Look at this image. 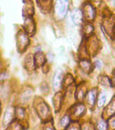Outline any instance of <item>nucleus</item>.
I'll use <instances>...</instances> for the list:
<instances>
[{
	"label": "nucleus",
	"instance_id": "f257e3e1",
	"mask_svg": "<svg viewBox=\"0 0 115 130\" xmlns=\"http://www.w3.org/2000/svg\"><path fill=\"white\" fill-rule=\"evenodd\" d=\"M68 8V2L66 1H59L55 5V14L60 19L65 18Z\"/></svg>",
	"mask_w": 115,
	"mask_h": 130
},
{
	"label": "nucleus",
	"instance_id": "f03ea898",
	"mask_svg": "<svg viewBox=\"0 0 115 130\" xmlns=\"http://www.w3.org/2000/svg\"><path fill=\"white\" fill-rule=\"evenodd\" d=\"M29 39L26 35L22 31L20 32L17 35V47L18 50L20 52H23L25 50V49L28 46Z\"/></svg>",
	"mask_w": 115,
	"mask_h": 130
},
{
	"label": "nucleus",
	"instance_id": "7ed1b4c3",
	"mask_svg": "<svg viewBox=\"0 0 115 130\" xmlns=\"http://www.w3.org/2000/svg\"><path fill=\"white\" fill-rule=\"evenodd\" d=\"M83 16L89 21H92L95 17V10L92 5L90 3H85L83 6Z\"/></svg>",
	"mask_w": 115,
	"mask_h": 130
},
{
	"label": "nucleus",
	"instance_id": "20e7f679",
	"mask_svg": "<svg viewBox=\"0 0 115 130\" xmlns=\"http://www.w3.org/2000/svg\"><path fill=\"white\" fill-rule=\"evenodd\" d=\"M36 110L38 112L40 118L42 119H46L50 114V110H49L48 106L44 102H41V103L38 104L36 107Z\"/></svg>",
	"mask_w": 115,
	"mask_h": 130
},
{
	"label": "nucleus",
	"instance_id": "39448f33",
	"mask_svg": "<svg viewBox=\"0 0 115 130\" xmlns=\"http://www.w3.org/2000/svg\"><path fill=\"white\" fill-rule=\"evenodd\" d=\"M63 75V73L61 69H58L55 72L54 78H53V82H52L53 88L55 91L58 90L61 87V85L62 84Z\"/></svg>",
	"mask_w": 115,
	"mask_h": 130
},
{
	"label": "nucleus",
	"instance_id": "423d86ee",
	"mask_svg": "<svg viewBox=\"0 0 115 130\" xmlns=\"http://www.w3.org/2000/svg\"><path fill=\"white\" fill-rule=\"evenodd\" d=\"M71 19L74 24L79 25L83 20L82 12L79 9H74L71 12Z\"/></svg>",
	"mask_w": 115,
	"mask_h": 130
},
{
	"label": "nucleus",
	"instance_id": "0eeeda50",
	"mask_svg": "<svg viewBox=\"0 0 115 130\" xmlns=\"http://www.w3.org/2000/svg\"><path fill=\"white\" fill-rule=\"evenodd\" d=\"M24 28L26 30V32L28 34L34 33L35 30V24H34V20L30 17L26 18V20L24 22Z\"/></svg>",
	"mask_w": 115,
	"mask_h": 130
},
{
	"label": "nucleus",
	"instance_id": "6e6552de",
	"mask_svg": "<svg viewBox=\"0 0 115 130\" xmlns=\"http://www.w3.org/2000/svg\"><path fill=\"white\" fill-rule=\"evenodd\" d=\"M34 64L36 65V67H40L44 64L46 62V58L44 54L42 52H37L34 56Z\"/></svg>",
	"mask_w": 115,
	"mask_h": 130
},
{
	"label": "nucleus",
	"instance_id": "1a4fd4ad",
	"mask_svg": "<svg viewBox=\"0 0 115 130\" xmlns=\"http://www.w3.org/2000/svg\"><path fill=\"white\" fill-rule=\"evenodd\" d=\"M97 95V90L96 89H91L90 91H89L87 93L86 98L87 101L90 105H94L95 104V101L96 99Z\"/></svg>",
	"mask_w": 115,
	"mask_h": 130
},
{
	"label": "nucleus",
	"instance_id": "9d476101",
	"mask_svg": "<svg viewBox=\"0 0 115 130\" xmlns=\"http://www.w3.org/2000/svg\"><path fill=\"white\" fill-rule=\"evenodd\" d=\"M34 13V8L32 6V4L31 2H26V5L24 6V9H23V14L24 16H26V18L30 17Z\"/></svg>",
	"mask_w": 115,
	"mask_h": 130
},
{
	"label": "nucleus",
	"instance_id": "9b49d317",
	"mask_svg": "<svg viewBox=\"0 0 115 130\" xmlns=\"http://www.w3.org/2000/svg\"><path fill=\"white\" fill-rule=\"evenodd\" d=\"M14 115H15V110L13 111L11 108H9V109L6 110V112L5 114V115H4V125H8V124L12 121Z\"/></svg>",
	"mask_w": 115,
	"mask_h": 130
},
{
	"label": "nucleus",
	"instance_id": "f8f14e48",
	"mask_svg": "<svg viewBox=\"0 0 115 130\" xmlns=\"http://www.w3.org/2000/svg\"><path fill=\"white\" fill-rule=\"evenodd\" d=\"M79 64H80V67L82 68V69H83V71H85V72L89 73L92 70V64H91L90 62H89L86 60H81Z\"/></svg>",
	"mask_w": 115,
	"mask_h": 130
},
{
	"label": "nucleus",
	"instance_id": "ddd939ff",
	"mask_svg": "<svg viewBox=\"0 0 115 130\" xmlns=\"http://www.w3.org/2000/svg\"><path fill=\"white\" fill-rule=\"evenodd\" d=\"M85 110V106L83 104H79L75 107L74 111H73V115L76 117H79L83 114V112Z\"/></svg>",
	"mask_w": 115,
	"mask_h": 130
},
{
	"label": "nucleus",
	"instance_id": "4468645a",
	"mask_svg": "<svg viewBox=\"0 0 115 130\" xmlns=\"http://www.w3.org/2000/svg\"><path fill=\"white\" fill-rule=\"evenodd\" d=\"M61 96L60 93H57L54 95V99H53V103H54V106L55 108V110H59L60 108L61 102Z\"/></svg>",
	"mask_w": 115,
	"mask_h": 130
},
{
	"label": "nucleus",
	"instance_id": "2eb2a0df",
	"mask_svg": "<svg viewBox=\"0 0 115 130\" xmlns=\"http://www.w3.org/2000/svg\"><path fill=\"white\" fill-rule=\"evenodd\" d=\"M115 113V100H112L109 104L107 108V114L110 116L113 115Z\"/></svg>",
	"mask_w": 115,
	"mask_h": 130
},
{
	"label": "nucleus",
	"instance_id": "dca6fc26",
	"mask_svg": "<svg viewBox=\"0 0 115 130\" xmlns=\"http://www.w3.org/2000/svg\"><path fill=\"white\" fill-rule=\"evenodd\" d=\"M8 130H22V126L18 121H14L12 123H10V127Z\"/></svg>",
	"mask_w": 115,
	"mask_h": 130
},
{
	"label": "nucleus",
	"instance_id": "f3484780",
	"mask_svg": "<svg viewBox=\"0 0 115 130\" xmlns=\"http://www.w3.org/2000/svg\"><path fill=\"white\" fill-rule=\"evenodd\" d=\"M15 110V117L17 118V119H22L24 117V110L21 108H16Z\"/></svg>",
	"mask_w": 115,
	"mask_h": 130
},
{
	"label": "nucleus",
	"instance_id": "a211bd4d",
	"mask_svg": "<svg viewBox=\"0 0 115 130\" xmlns=\"http://www.w3.org/2000/svg\"><path fill=\"white\" fill-rule=\"evenodd\" d=\"M83 31H84L85 35H86V36H90V35L92 34L93 31H94V27H93L92 25H91V24H87L86 25H85Z\"/></svg>",
	"mask_w": 115,
	"mask_h": 130
},
{
	"label": "nucleus",
	"instance_id": "6ab92c4d",
	"mask_svg": "<svg viewBox=\"0 0 115 130\" xmlns=\"http://www.w3.org/2000/svg\"><path fill=\"white\" fill-rule=\"evenodd\" d=\"M106 96L104 93H101L98 98V105L99 107H102L104 106V103L106 102Z\"/></svg>",
	"mask_w": 115,
	"mask_h": 130
},
{
	"label": "nucleus",
	"instance_id": "aec40b11",
	"mask_svg": "<svg viewBox=\"0 0 115 130\" xmlns=\"http://www.w3.org/2000/svg\"><path fill=\"white\" fill-rule=\"evenodd\" d=\"M26 65L28 68L33 67L34 65V60L30 55H28L26 57Z\"/></svg>",
	"mask_w": 115,
	"mask_h": 130
},
{
	"label": "nucleus",
	"instance_id": "412c9836",
	"mask_svg": "<svg viewBox=\"0 0 115 130\" xmlns=\"http://www.w3.org/2000/svg\"><path fill=\"white\" fill-rule=\"evenodd\" d=\"M69 121H70V119L69 117L68 116H64L61 119V125L63 127H66V126L68 125V124L69 123Z\"/></svg>",
	"mask_w": 115,
	"mask_h": 130
},
{
	"label": "nucleus",
	"instance_id": "4be33fe9",
	"mask_svg": "<svg viewBox=\"0 0 115 130\" xmlns=\"http://www.w3.org/2000/svg\"><path fill=\"white\" fill-rule=\"evenodd\" d=\"M100 82L102 85H111V82L110 81V79L108 78L106 76H104V77H102L100 79Z\"/></svg>",
	"mask_w": 115,
	"mask_h": 130
},
{
	"label": "nucleus",
	"instance_id": "5701e85b",
	"mask_svg": "<svg viewBox=\"0 0 115 130\" xmlns=\"http://www.w3.org/2000/svg\"><path fill=\"white\" fill-rule=\"evenodd\" d=\"M107 128V124L106 122L101 121L98 124V129L99 130H106Z\"/></svg>",
	"mask_w": 115,
	"mask_h": 130
},
{
	"label": "nucleus",
	"instance_id": "b1692460",
	"mask_svg": "<svg viewBox=\"0 0 115 130\" xmlns=\"http://www.w3.org/2000/svg\"><path fill=\"white\" fill-rule=\"evenodd\" d=\"M67 130H79V128L78 126L77 125H72L69 127Z\"/></svg>",
	"mask_w": 115,
	"mask_h": 130
},
{
	"label": "nucleus",
	"instance_id": "393cba45",
	"mask_svg": "<svg viewBox=\"0 0 115 130\" xmlns=\"http://www.w3.org/2000/svg\"><path fill=\"white\" fill-rule=\"evenodd\" d=\"M112 127L114 128H115V119L114 120L112 121Z\"/></svg>",
	"mask_w": 115,
	"mask_h": 130
},
{
	"label": "nucleus",
	"instance_id": "a878e982",
	"mask_svg": "<svg viewBox=\"0 0 115 130\" xmlns=\"http://www.w3.org/2000/svg\"><path fill=\"white\" fill-rule=\"evenodd\" d=\"M44 130H54V129H53L52 128L50 127H46Z\"/></svg>",
	"mask_w": 115,
	"mask_h": 130
},
{
	"label": "nucleus",
	"instance_id": "bb28decb",
	"mask_svg": "<svg viewBox=\"0 0 115 130\" xmlns=\"http://www.w3.org/2000/svg\"><path fill=\"white\" fill-rule=\"evenodd\" d=\"M113 82L114 83L115 85V73H114V78H113Z\"/></svg>",
	"mask_w": 115,
	"mask_h": 130
}]
</instances>
